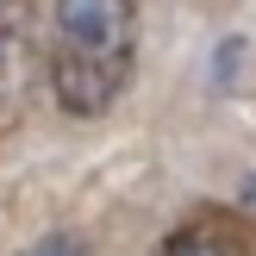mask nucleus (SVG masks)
Masks as SVG:
<instances>
[{
  "label": "nucleus",
  "mask_w": 256,
  "mask_h": 256,
  "mask_svg": "<svg viewBox=\"0 0 256 256\" xmlns=\"http://www.w3.org/2000/svg\"><path fill=\"white\" fill-rule=\"evenodd\" d=\"M138 62V6L132 0H56L50 25V88L75 119L119 106Z\"/></svg>",
  "instance_id": "obj_1"
},
{
  "label": "nucleus",
  "mask_w": 256,
  "mask_h": 256,
  "mask_svg": "<svg viewBox=\"0 0 256 256\" xmlns=\"http://www.w3.org/2000/svg\"><path fill=\"white\" fill-rule=\"evenodd\" d=\"M25 88H32V25L19 0H0V132L19 119Z\"/></svg>",
  "instance_id": "obj_2"
},
{
  "label": "nucleus",
  "mask_w": 256,
  "mask_h": 256,
  "mask_svg": "<svg viewBox=\"0 0 256 256\" xmlns=\"http://www.w3.org/2000/svg\"><path fill=\"white\" fill-rule=\"evenodd\" d=\"M156 256H238V250H232V238L212 232V225H188V232H175Z\"/></svg>",
  "instance_id": "obj_3"
},
{
  "label": "nucleus",
  "mask_w": 256,
  "mask_h": 256,
  "mask_svg": "<svg viewBox=\"0 0 256 256\" xmlns=\"http://www.w3.org/2000/svg\"><path fill=\"white\" fill-rule=\"evenodd\" d=\"M19 256H88L75 238H44V244H32V250H19Z\"/></svg>",
  "instance_id": "obj_4"
},
{
  "label": "nucleus",
  "mask_w": 256,
  "mask_h": 256,
  "mask_svg": "<svg viewBox=\"0 0 256 256\" xmlns=\"http://www.w3.org/2000/svg\"><path fill=\"white\" fill-rule=\"evenodd\" d=\"M250 206H256V182H250Z\"/></svg>",
  "instance_id": "obj_5"
}]
</instances>
